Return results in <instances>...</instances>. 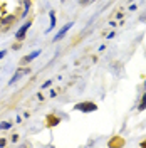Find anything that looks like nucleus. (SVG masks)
I'll return each mask as SVG.
<instances>
[{"label":"nucleus","mask_w":146,"mask_h":148,"mask_svg":"<svg viewBox=\"0 0 146 148\" xmlns=\"http://www.w3.org/2000/svg\"><path fill=\"white\" fill-rule=\"evenodd\" d=\"M76 109L77 111H82V113H91V111H96L97 109V104L96 103H91V101H86V103L76 104Z\"/></svg>","instance_id":"nucleus-1"},{"label":"nucleus","mask_w":146,"mask_h":148,"mask_svg":"<svg viewBox=\"0 0 146 148\" xmlns=\"http://www.w3.org/2000/svg\"><path fill=\"white\" fill-rule=\"evenodd\" d=\"M72 25H74V22H69V24H66V25H64V27H62V30H60V32H59L57 35H56V37H54V42H57V40H60V39H62V37H64V35H66V34H67V30L71 29V27H72Z\"/></svg>","instance_id":"nucleus-2"},{"label":"nucleus","mask_w":146,"mask_h":148,"mask_svg":"<svg viewBox=\"0 0 146 148\" xmlns=\"http://www.w3.org/2000/svg\"><path fill=\"white\" fill-rule=\"evenodd\" d=\"M29 27H30V22H27V24H24V25L20 27V30L17 32V34H15V37H17L19 40H22L24 37H25V34H27V30H29Z\"/></svg>","instance_id":"nucleus-3"},{"label":"nucleus","mask_w":146,"mask_h":148,"mask_svg":"<svg viewBox=\"0 0 146 148\" xmlns=\"http://www.w3.org/2000/svg\"><path fill=\"white\" fill-rule=\"evenodd\" d=\"M24 74H29V69H24V71H17V72H15V76H14V78L10 79V84H15V83H17V81H19V79L22 78V76H24Z\"/></svg>","instance_id":"nucleus-4"},{"label":"nucleus","mask_w":146,"mask_h":148,"mask_svg":"<svg viewBox=\"0 0 146 148\" xmlns=\"http://www.w3.org/2000/svg\"><path fill=\"white\" fill-rule=\"evenodd\" d=\"M49 15H50V25H49L47 32H50V30L56 27V12H54V10H50V14H49Z\"/></svg>","instance_id":"nucleus-5"},{"label":"nucleus","mask_w":146,"mask_h":148,"mask_svg":"<svg viewBox=\"0 0 146 148\" xmlns=\"http://www.w3.org/2000/svg\"><path fill=\"white\" fill-rule=\"evenodd\" d=\"M138 109H139V111H143V109H146V91L143 93V96H141V103H139V106H138Z\"/></svg>","instance_id":"nucleus-6"},{"label":"nucleus","mask_w":146,"mask_h":148,"mask_svg":"<svg viewBox=\"0 0 146 148\" xmlns=\"http://www.w3.org/2000/svg\"><path fill=\"white\" fill-rule=\"evenodd\" d=\"M39 54H40V50H34V52H32V54H30V56H27V57H25V62H29V61L35 59V57H37V56H39Z\"/></svg>","instance_id":"nucleus-7"},{"label":"nucleus","mask_w":146,"mask_h":148,"mask_svg":"<svg viewBox=\"0 0 146 148\" xmlns=\"http://www.w3.org/2000/svg\"><path fill=\"white\" fill-rule=\"evenodd\" d=\"M9 128H12V123H9V121L0 123V130H9Z\"/></svg>","instance_id":"nucleus-8"},{"label":"nucleus","mask_w":146,"mask_h":148,"mask_svg":"<svg viewBox=\"0 0 146 148\" xmlns=\"http://www.w3.org/2000/svg\"><path fill=\"white\" fill-rule=\"evenodd\" d=\"M12 20H14V17H7V19H3V24H9Z\"/></svg>","instance_id":"nucleus-9"},{"label":"nucleus","mask_w":146,"mask_h":148,"mask_svg":"<svg viewBox=\"0 0 146 148\" xmlns=\"http://www.w3.org/2000/svg\"><path fill=\"white\" fill-rule=\"evenodd\" d=\"M50 84H52V81H45V83H44V86H42V88H49V86H50Z\"/></svg>","instance_id":"nucleus-10"},{"label":"nucleus","mask_w":146,"mask_h":148,"mask_svg":"<svg viewBox=\"0 0 146 148\" xmlns=\"http://www.w3.org/2000/svg\"><path fill=\"white\" fill-rule=\"evenodd\" d=\"M138 7H136V3H131V5H129V10H136Z\"/></svg>","instance_id":"nucleus-11"},{"label":"nucleus","mask_w":146,"mask_h":148,"mask_svg":"<svg viewBox=\"0 0 146 148\" xmlns=\"http://www.w3.org/2000/svg\"><path fill=\"white\" fill-rule=\"evenodd\" d=\"M5 54H7V50H0V59H2V57H3Z\"/></svg>","instance_id":"nucleus-12"},{"label":"nucleus","mask_w":146,"mask_h":148,"mask_svg":"<svg viewBox=\"0 0 146 148\" xmlns=\"http://www.w3.org/2000/svg\"><path fill=\"white\" fill-rule=\"evenodd\" d=\"M5 145V140H0V147H3Z\"/></svg>","instance_id":"nucleus-13"},{"label":"nucleus","mask_w":146,"mask_h":148,"mask_svg":"<svg viewBox=\"0 0 146 148\" xmlns=\"http://www.w3.org/2000/svg\"><path fill=\"white\" fill-rule=\"evenodd\" d=\"M62 2H64V0H62Z\"/></svg>","instance_id":"nucleus-14"}]
</instances>
